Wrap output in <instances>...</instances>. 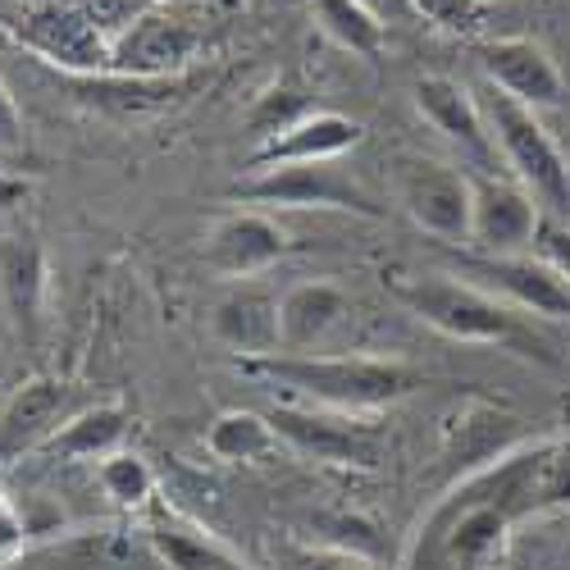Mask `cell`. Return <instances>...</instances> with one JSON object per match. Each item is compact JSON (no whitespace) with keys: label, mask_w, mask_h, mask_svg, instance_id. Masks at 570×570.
<instances>
[{"label":"cell","mask_w":570,"mask_h":570,"mask_svg":"<svg viewBox=\"0 0 570 570\" xmlns=\"http://www.w3.org/2000/svg\"><path fill=\"white\" fill-rule=\"evenodd\" d=\"M237 370L274 393H288L302 406L347 411V415H370V411L397 406L424 389V374L415 365L389 361V356L274 352V356H256V361H237Z\"/></svg>","instance_id":"cell-1"},{"label":"cell","mask_w":570,"mask_h":570,"mask_svg":"<svg viewBox=\"0 0 570 570\" xmlns=\"http://www.w3.org/2000/svg\"><path fill=\"white\" fill-rule=\"evenodd\" d=\"M393 297L420 320L439 328L452 343H474V347H507L515 356H530L543 365H561V356L552 352V343L534 328V320L525 311L507 306L502 297L474 288L465 278L452 274H415V278H397Z\"/></svg>","instance_id":"cell-2"},{"label":"cell","mask_w":570,"mask_h":570,"mask_svg":"<svg viewBox=\"0 0 570 570\" xmlns=\"http://www.w3.org/2000/svg\"><path fill=\"white\" fill-rule=\"evenodd\" d=\"M480 106H484V119L493 132L498 160L511 169V178L543 206V215L570 224V160L561 156L552 132L543 128L539 110L502 97L498 87L484 91Z\"/></svg>","instance_id":"cell-3"},{"label":"cell","mask_w":570,"mask_h":570,"mask_svg":"<svg viewBox=\"0 0 570 570\" xmlns=\"http://www.w3.org/2000/svg\"><path fill=\"white\" fill-rule=\"evenodd\" d=\"M243 206H288V210H347L365 219H384V206L370 197V187L347 174L338 160L324 165H278L247 174L243 183L228 193Z\"/></svg>","instance_id":"cell-4"},{"label":"cell","mask_w":570,"mask_h":570,"mask_svg":"<svg viewBox=\"0 0 570 570\" xmlns=\"http://www.w3.org/2000/svg\"><path fill=\"white\" fill-rule=\"evenodd\" d=\"M10 37L28 56L56 65L65 78L115 73V41L91 23L73 0H41V6L23 10L10 23Z\"/></svg>","instance_id":"cell-5"},{"label":"cell","mask_w":570,"mask_h":570,"mask_svg":"<svg viewBox=\"0 0 570 570\" xmlns=\"http://www.w3.org/2000/svg\"><path fill=\"white\" fill-rule=\"evenodd\" d=\"M269 424L283 448H293L302 456L328 461V465H361L374 470L384 461V434L379 424L356 420L347 411H324V406H302V402H283L269 411Z\"/></svg>","instance_id":"cell-6"},{"label":"cell","mask_w":570,"mask_h":570,"mask_svg":"<svg viewBox=\"0 0 570 570\" xmlns=\"http://www.w3.org/2000/svg\"><path fill=\"white\" fill-rule=\"evenodd\" d=\"M397 206L439 243H470V174L430 156L397 160Z\"/></svg>","instance_id":"cell-7"},{"label":"cell","mask_w":570,"mask_h":570,"mask_svg":"<svg viewBox=\"0 0 570 570\" xmlns=\"http://www.w3.org/2000/svg\"><path fill=\"white\" fill-rule=\"evenodd\" d=\"M206 51V28L193 10L151 6L132 28L115 37V73L128 78H178Z\"/></svg>","instance_id":"cell-8"},{"label":"cell","mask_w":570,"mask_h":570,"mask_svg":"<svg viewBox=\"0 0 570 570\" xmlns=\"http://www.w3.org/2000/svg\"><path fill=\"white\" fill-rule=\"evenodd\" d=\"M456 269L465 283L502 297L507 306L525 311L534 320H570V283L539 256H484V252H461Z\"/></svg>","instance_id":"cell-9"},{"label":"cell","mask_w":570,"mask_h":570,"mask_svg":"<svg viewBox=\"0 0 570 570\" xmlns=\"http://www.w3.org/2000/svg\"><path fill=\"white\" fill-rule=\"evenodd\" d=\"M543 228V206L502 174H470V247L484 256H520Z\"/></svg>","instance_id":"cell-10"},{"label":"cell","mask_w":570,"mask_h":570,"mask_svg":"<svg viewBox=\"0 0 570 570\" xmlns=\"http://www.w3.org/2000/svg\"><path fill=\"white\" fill-rule=\"evenodd\" d=\"M82 406H87V397L69 379L37 374L28 384H19L14 397L6 402V411H0V465H10L28 452H41L65 430V420L78 415Z\"/></svg>","instance_id":"cell-11"},{"label":"cell","mask_w":570,"mask_h":570,"mask_svg":"<svg viewBox=\"0 0 570 570\" xmlns=\"http://www.w3.org/2000/svg\"><path fill=\"white\" fill-rule=\"evenodd\" d=\"M415 110L443 141H452V147L474 165V174H498L493 132H489L484 106L474 101L470 87H461L456 78L430 73V78L415 82Z\"/></svg>","instance_id":"cell-12"},{"label":"cell","mask_w":570,"mask_h":570,"mask_svg":"<svg viewBox=\"0 0 570 570\" xmlns=\"http://www.w3.org/2000/svg\"><path fill=\"white\" fill-rule=\"evenodd\" d=\"M474 60H480L489 87H498L502 97L530 106V110L561 106V97H566V78L557 69V60L530 37H489L474 46Z\"/></svg>","instance_id":"cell-13"},{"label":"cell","mask_w":570,"mask_h":570,"mask_svg":"<svg viewBox=\"0 0 570 570\" xmlns=\"http://www.w3.org/2000/svg\"><path fill=\"white\" fill-rule=\"evenodd\" d=\"M293 252L288 233L265 210H233L206 237V265L233 283H247Z\"/></svg>","instance_id":"cell-14"},{"label":"cell","mask_w":570,"mask_h":570,"mask_svg":"<svg viewBox=\"0 0 570 570\" xmlns=\"http://www.w3.org/2000/svg\"><path fill=\"white\" fill-rule=\"evenodd\" d=\"M210 334H215V343H224L228 352H237V361H256V356L283 352L278 297L269 288H261L256 278L233 283V288L210 311Z\"/></svg>","instance_id":"cell-15"},{"label":"cell","mask_w":570,"mask_h":570,"mask_svg":"<svg viewBox=\"0 0 570 570\" xmlns=\"http://www.w3.org/2000/svg\"><path fill=\"white\" fill-rule=\"evenodd\" d=\"M365 128L338 110H311L306 119H297L288 132H278L274 141L252 151L247 174L261 169H278V165H324V160H343L347 151L361 147Z\"/></svg>","instance_id":"cell-16"},{"label":"cell","mask_w":570,"mask_h":570,"mask_svg":"<svg viewBox=\"0 0 570 570\" xmlns=\"http://www.w3.org/2000/svg\"><path fill=\"white\" fill-rule=\"evenodd\" d=\"M46 288H51V265H46V247L32 233H10L0 237V297H6L19 334L32 343L46 311Z\"/></svg>","instance_id":"cell-17"},{"label":"cell","mask_w":570,"mask_h":570,"mask_svg":"<svg viewBox=\"0 0 570 570\" xmlns=\"http://www.w3.org/2000/svg\"><path fill=\"white\" fill-rule=\"evenodd\" d=\"M73 97L91 110H101L110 119H141L160 115L178 97L193 91V78H128V73H97V78H69Z\"/></svg>","instance_id":"cell-18"},{"label":"cell","mask_w":570,"mask_h":570,"mask_svg":"<svg viewBox=\"0 0 570 570\" xmlns=\"http://www.w3.org/2000/svg\"><path fill=\"white\" fill-rule=\"evenodd\" d=\"M347 320V293L328 278H311L297 283L278 297V334H283V352H311L320 347L334 328Z\"/></svg>","instance_id":"cell-19"},{"label":"cell","mask_w":570,"mask_h":570,"mask_svg":"<svg viewBox=\"0 0 570 570\" xmlns=\"http://www.w3.org/2000/svg\"><path fill=\"white\" fill-rule=\"evenodd\" d=\"M132 415L124 402H87L78 415L65 420V430L41 448L46 461H106L124 448Z\"/></svg>","instance_id":"cell-20"},{"label":"cell","mask_w":570,"mask_h":570,"mask_svg":"<svg viewBox=\"0 0 570 570\" xmlns=\"http://www.w3.org/2000/svg\"><path fill=\"white\" fill-rule=\"evenodd\" d=\"M278 448L283 443L274 434L269 415H256V411H224L206 430V452L215 461H228V465H256V461L274 456Z\"/></svg>","instance_id":"cell-21"},{"label":"cell","mask_w":570,"mask_h":570,"mask_svg":"<svg viewBox=\"0 0 570 570\" xmlns=\"http://www.w3.org/2000/svg\"><path fill=\"white\" fill-rule=\"evenodd\" d=\"M315 23L324 28L328 41H338L343 51L361 56V60H374L384 51V23H379L361 0H306Z\"/></svg>","instance_id":"cell-22"},{"label":"cell","mask_w":570,"mask_h":570,"mask_svg":"<svg viewBox=\"0 0 570 570\" xmlns=\"http://www.w3.org/2000/svg\"><path fill=\"white\" fill-rule=\"evenodd\" d=\"M311 110H320L315 101H311V91L302 87V82H293V78H278L274 87H265L261 97L252 101V110H247V132L256 137V147H265V141H274L278 132H288L297 119H306Z\"/></svg>","instance_id":"cell-23"},{"label":"cell","mask_w":570,"mask_h":570,"mask_svg":"<svg viewBox=\"0 0 570 570\" xmlns=\"http://www.w3.org/2000/svg\"><path fill=\"white\" fill-rule=\"evenodd\" d=\"M97 480H101V489H106L110 502L132 507V511L147 507L156 498V470L147 465V456H137L128 448H119L106 461H97Z\"/></svg>","instance_id":"cell-24"},{"label":"cell","mask_w":570,"mask_h":570,"mask_svg":"<svg viewBox=\"0 0 570 570\" xmlns=\"http://www.w3.org/2000/svg\"><path fill=\"white\" fill-rule=\"evenodd\" d=\"M411 10L424 14L434 28L452 37H480L489 28V6L484 0H411Z\"/></svg>","instance_id":"cell-25"},{"label":"cell","mask_w":570,"mask_h":570,"mask_svg":"<svg viewBox=\"0 0 570 570\" xmlns=\"http://www.w3.org/2000/svg\"><path fill=\"white\" fill-rule=\"evenodd\" d=\"M274 570H374L365 557L347 548H311V543H278Z\"/></svg>","instance_id":"cell-26"},{"label":"cell","mask_w":570,"mask_h":570,"mask_svg":"<svg viewBox=\"0 0 570 570\" xmlns=\"http://www.w3.org/2000/svg\"><path fill=\"white\" fill-rule=\"evenodd\" d=\"M73 6H78L91 23H97L110 41H115L124 28H132L141 14L151 10V0H73Z\"/></svg>","instance_id":"cell-27"},{"label":"cell","mask_w":570,"mask_h":570,"mask_svg":"<svg viewBox=\"0 0 570 570\" xmlns=\"http://www.w3.org/2000/svg\"><path fill=\"white\" fill-rule=\"evenodd\" d=\"M534 256L548 261V265L570 283V224H566V219L543 215V228H539V237H534Z\"/></svg>","instance_id":"cell-28"},{"label":"cell","mask_w":570,"mask_h":570,"mask_svg":"<svg viewBox=\"0 0 570 570\" xmlns=\"http://www.w3.org/2000/svg\"><path fill=\"white\" fill-rule=\"evenodd\" d=\"M28 520H23V511L14 507V498L0 489V566H10V561H19L23 552H28Z\"/></svg>","instance_id":"cell-29"},{"label":"cell","mask_w":570,"mask_h":570,"mask_svg":"<svg viewBox=\"0 0 570 570\" xmlns=\"http://www.w3.org/2000/svg\"><path fill=\"white\" fill-rule=\"evenodd\" d=\"M23 115H19V106H14V97H10V87L0 82V151L6 156H14V151H23Z\"/></svg>","instance_id":"cell-30"},{"label":"cell","mask_w":570,"mask_h":570,"mask_svg":"<svg viewBox=\"0 0 570 570\" xmlns=\"http://www.w3.org/2000/svg\"><path fill=\"white\" fill-rule=\"evenodd\" d=\"M361 6H365L374 19H384V14H406L411 0H361Z\"/></svg>","instance_id":"cell-31"},{"label":"cell","mask_w":570,"mask_h":570,"mask_svg":"<svg viewBox=\"0 0 570 570\" xmlns=\"http://www.w3.org/2000/svg\"><path fill=\"white\" fill-rule=\"evenodd\" d=\"M151 6H178V10H197V6H206V0H151Z\"/></svg>","instance_id":"cell-32"},{"label":"cell","mask_w":570,"mask_h":570,"mask_svg":"<svg viewBox=\"0 0 570 570\" xmlns=\"http://www.w3.org/2000/svg\"><path fill=\"white\" fill-rule=\"evenodd\" d=\"M566 424H570V402H566Z\"/></svg>","instance_id":"cell-33"},{"label":"cell","mask_w":570,"mask_h":570,"mask_svg":"<svg viewBox=\"0 0 570 570\" xmlns=\"http://www.w3.org/2000/svg\"><path fill=\"white\" fill-rule=\"evenodd\" d=\"M484 6H489V0H484Z\"/></svg>","instance_id":"cell-34"}]
</instances>
